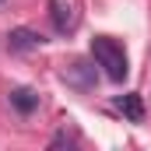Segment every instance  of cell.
Segmentation results:
<instances>
[{"label": "cell", "mask_w": 151, "mask_h": 151, "mask_svg": "<svg viewBox=\"0 0 151 151\" xmlns=\"http://www.w3.org/2000/svg\"><path fill=\"white\" fill-rule=\"evenodd\" d=\"M91 56H95V63L106 70L109 81H123V77L130 74V63H127V53H123V46L109 35H95L91 39Z\"/></svg>", "instance_id": "obj_1"}, {"label": "cell", "mask_w": 151, "mask_h": 151, "mask_svg": "<svg viewBox=\"0 0 151 151\" xmlns=\"http://www.w3.org/2000/svg\"><path fill=\"white\" fill-rule=\"evenodd\" d=\"M49 18H53V28L63 32V35L74 28V21H77V18H74V7L63 4V0H49Z\"/></svg>", "instance_id": "obj_2"}, {"label": "cell", "mask_w": 151, "mask_h": 151, "mask_svg": "<svg viewBox=\"0 0 151 151\" xmlns=\"http://www.w3.org/2000/svg\"><path fill=\"white\" fill-rule=\"evenodd\" d=\"M42 35H39L35 28H14L11 35H7V46H11V53H28V49H35Z\"/></svg>", "instance_id": "obj_3"}, {"label": "cell", "mask_w": 151, "mask_h": 151, "mask_svg": "<svg viewBox=\"0 0 151 151\" xmlns=\"http://www.w3.org/2000/svg\"><path fill=\"white\" fill-rule=\"evenodd\" d=\"M11 106H14V109H18V113H35L39 109V95L35 91H32V88H14V91H11Z\"/></svg>", "instance_id": "obj_4"}, {"label": "cell", "mask_w": 151, "mask_h": 151, "mask_svg": "<svg viewBox=\"0 0 151 151\" xmlns=\"http://www.w3.org/2000/svg\"><path fill=\"white\" fill-rule=\"evenodd\" d=\"M116 106L123 109L127 119H134V123H141V119H144V102H141V95H119V99H116Z\"/></svg>", "instance_id": "obj_5"}, {"label": "cell", "mask_w": 151, "mask_h": 151, "mask_svg": "<svg viewBox=\"0 0 151 151\" xmlns=\"http://www.w3.org/2000/svg\"><path fill=\"white\" fill-rule=\"evenodd\" d=\"M91 70H95V67H88V63H81V60H77V63L67 67V81L77 84V88H91V77H88Z\"/></svg>", "instance_id": "obj_6"}]
</instances>
